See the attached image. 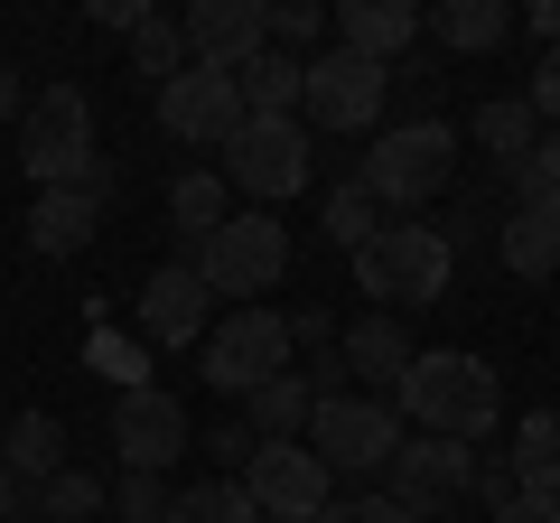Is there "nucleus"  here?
I'll list each match as a JSON object with an SVG mask.
<instances>
[{"mask_svg": "<svg viewBox=\"0 0 560 523\" xmlns=\"http://www.w3.org/2000/svg\"><path fill=\"white\" fill-rule=\"evenodd\" d=\"M234 94H243V121H290L308 94V57H290V47H261L253 66H234Z\"/></svg>", "mask_w": 560, "mask_h": 523, "instance_id": "obj_20", "label": "nucleus"}, {"mask_svg": "<svg viewBox=\"0 0 560 523\" xmlns=\"http://www.w3.org/2000/svg\"><path fill=\"white\" fill-rule=\"evenodd\" d=\"M523 103H533L541 121H560V47H551L541 66H533V94H523Z\"/></svg>", "mask_w": 560, "mask_h": 523, "instance_id": "obj_36", "label": "nucleus"}, {"mask_svg": "<svg viewBox=\"0 0 560 523\" xmlns=\"http://www.w3.org/2000/svg\"><path fill=\"white\" fill-rule=\"evenodd\" d=\"M224 187H243L253 206H290L308 187V131L300 121H243L234 141H224Z\"/></svg>", "mask_w": 560, "mask_h": 523, "instance_id": "obj_9", "label": "nucleus"}, {"mask_svg": "<svg viewBox=\"0 0 560 523\" xmlns=\"http://www.w3.org/2000/svg\"><path fill=\"white\" fill-rule=\"evenodd\" d=\"M0 523H20V477L0 467Z\"/></svg>", "mask_w": 560, "mask_h": 523, "instance_id": "obj_40", "label": "nucleus"}, {"mask_svg": "<svg viewBox=\"0 0 560 523\" xmlns=\"http://www.w3.org/2000/svg\"><path fill=\"white\" fill-rule=\"evenodd\" d=\"M253 421H224V430H206V458H215V467H234V477H243V467H253Z\"/></svg>", "mask_w": 560, "mask_h": 523, "instance_id": "obj_35", "label": "nucleus"}, {"mask_svg": "<svg viewBox=\"0 0 560 523\" xmlns=\"http://www.w3.org/2000/svg\"><path fill=\"white\" fill-rule=\"evenodd\" d=\"M523 197H560V141H541L533 160L514 168V206H523Z\"/></svg>", "mask_w": 560, "mask_h": 523, "instance_id": "obj_34", "label": "nucleus"}, {"mask_svg": "<svg viewBox=\"0 0 560 523\" xmlns=\"http://www.w3.org/2000/svg\"><path fill=\"white\" fill-rule=\"evenodd\" d=\"M477 486V440H401L393 449V504H411V514H440L448 496H467Z\"/></svg>", "mask_w": 560, "mask_h": 523, "instance_id": "obj_13", "label": "nucleus"}, {"mask_svg": "<svg viewBox=\"0 0 560 523\" xmlns=\"http://www.w3.org/2000/svg\"><path fill=\"white\" fill-rule=\"evenodd\" d=\"M318 224H327V243H337V253H364V243L383 234V206L346 178V187H327V216H318Z\"/></svg>", "mask_w": 560, "mask_h": 523, "instance_id": "obj_28", "label": "nucleus"}, {"mask_svg": "<svg viewBox=\"0 0 560 523\" xmlns=\"http://www.w3.org/2000/svg\"><path fill=\"white\" fill-rule=\"evenodd\" d=\"M383 94H393V66L355 57V47H327V57H308V131H374L383 121Z\"/></svg>", "mask_w": 560, "mask_h": 523, "instance_id": "obj_10", "label": "nucleus"}, {"mask_svg": "<svg viewBox=\"0 0 560 523\" xmlns=\"http://www.w3.org/2000/svg\"><path fill=\"white\" fill-rule=\"evenodd\" d=\"M168 523H261V504L243 496V477H206L168 504Z\"/></svg>", "mask_w": 560, "mask_h": 523, "instance_id": "obj_27", "label": "nucleus"}, {"mask_svg": "<svg viewBox=\"0 0 560 523\" xmlns=\"http://www.w3.org/2000/svg\"><path fill=\"white\" fill-rule=\"evenodd\" d=\"M140 327H150V346H206V271L197 262H160L150 271Z\"/></svg>", "mask_w": 560, "mask_h": 523, "instance_id": "obj_15", "label": "nucleus"}, {"mask_svg": "<svg viewBox=\"0 0 560 523\" xmlns=\"http://www.w3.org/2000/svg\"><path fill=\"white\" fill-rule=\"evenodd\" d=\"M495 523H560V496H514L495 504Z\"/></svg>", "mask_w": 560, "mask_h": 523, "instance_id": "obj_38", "label": "nucleus"}, {"mask_svg": "<svg viewBox=\"0 0 560 523\" xmlns=\"http://www.w3.org/2000/svg\"><path fill=\"white\" fill-rule=\"evenodd\" d=\"M94 224H103V197H94V187H38V206H28V253L66 262V253L94 243Z\"/></svg>", "mask_w": 560, "mask_h": 523, "instance_id": "obj_17", "label": "nucleus"}, {"mask_svg": "<svg viewBox=\"0 0 560 523\" xmlns=\"http://www.w3.org/2000/svg\"><path fill=\"white\" fill-rule=\"evenodd\" d=\"M327 28H337V47H355V57L393 66L401 47L420 38V10H411V0H346V10H337Z\"/></svg>", "mask_w": 560, "mask_h": 523, "instance_id": "obj_19", "label": "nucleus"}, {"mask_svg": "<svg viewBox=\"0 0 560 523\" xmlns=\"http://www.w3.org/2000/svg\"><path fill=\"white\" fill-rule=\"evenodd\" d=\"M318 523H420V514H411V504H393V496H337Z\"/></svg>", "mask_w": 560, "mask_h": 523, "instance_id": "obj_33", "label": "nucleus"}, {"mask_svg": "<svg viewBox=\"0 0 560 523\" xmlns=\"http://www.w3.org/2000/svg\"><path fill=\"white\" fill-rule=\"evenodd\" d=\"M0 430H10V421H0Z\"/></svg>", "mask_w": 560, "mask_h": 523, "instance_id": "obj_41", "label": "nucleus"}, {"mask_svg": "<svg viewBox=\"0 0 560 523\" xmlns=\"http://www.w3.org/2000/svg\"><path fill=\"white\" fill-rule=\"evenodd\" d=\"M113 504H121V523H168V504H178V496H168L160 477H121Z\"/></svg>", "mask_w": 560, "mask_h": 523, "instance_id": "obj_31", "label": "nucleus"}, {"mask_svg": "<svg viewBox=\"0 0 560 523\" xmlns=\"http://www.w3.org/2000/svg\"><path fill=\"white\" fill-rule=\"evenodd\" d=\"M411 356H420V346H411V327H401L393 309H374V318H355V327H346V337H337L346 393H364V383H383V403H393V383L411 374Z\"/></svg>", "mask_w": 560, "mask_h": 523, "instance_id": "obj_16", "label": "nucleus"}, {"mask_svg": "<svg viewBox=\"0 0 560 523\" xmlns=\"http://www.w3.org/2000/svg\"><path fill=\"white\" fill-rule=\"evenodd\" d=\"M206 290L215 300H243L261 309V290H280V271H290V224L271 216V206H253V216H224V234L206 243Z\"/></svg>", "mask_w": 560, "mask_h": 523, "instance_id": "obj_6", "label": "nucleus"}, {"mask_svg": "<svg viewBox=\"0 0 560 523\" xmlns=\"http://www.w3.org/2000/svg\"><path fill=\"white\" fill-rule=\"evenodd\" d=\"M187 66H253L261 47H271V10L261 0H187Z\"/></svg>", "mask_w": 560, "mask_h": 523, "instance_id": "obj_14", "label": "nucleus"}, {"mask_svg": "<svg viewBox=\"0 0 560 523\" xmlns=\"http://www.w3.org/2000/svg\"><path fill=\"white\" fill-rule=\"evenodd\" d=\"M393 411L401 421H420L430 440H486V430L504 421V383L486 356H458V346H430V356H411V374L393 383Z\"/></svg>", "mask_w": 560, "mask_h": 523, "instance_id": "obj_1", "label": "nucleus"}, {"mask_svg": "<svg viewBox=\"0 0 560 523\" xmlns=\"http://www.w3.org/2000/svg\"><path fill=\"white\" fill-rule=\"evenodd\" d=\"M308 449L327 458V477H374V467H393V449H401V411L383 403V393H318Z\"/></svg>", "mask_w": 560, "mask_h": 523, "instance_id": "obj_4", "label": "nucleus"}, {"mask_svg": "<svg viewBox=\"0 0 560 523\" xmlns=\"http://www.w3.org/2000/svg\"><path fill=\"white\" fill-rule=\"evenodd\" d=\"M0 467H10L20 486H47L66 467V430L47 421V411H20V421L0 430Z\"/></svg>", "mask_w": 560, "mask_h": 523, "instance_id": "obj_22", "label": "nucleus"}, {"mask_svg": "<svg viewBox=\"0 0 560 523\" xmlns=\"http://www.w3.org/2000/svg\"><path fill=\"white\" fill-rule=\"evenodd\" d=\"M495 253H504V271H523V281H551L560 271V197H523L514 216L495 224Z\"/></svg>", "mask_w": 560, "mask_h": 523, "instance_id": "obj_18", "label": "nucleus"}, {"mask_svg": "<svg viewBox=\"0 0 560 523\" xmlns=\"http://www.w3.org/2000/svg\"><path fill=\"white\" fill-rule=\"evenodd\" d=\"M94 504H103V477H84V467H57V477L38 486V514L47 523H84Z\"/></svg>", "mask_w": 560, "mask_h": 523, "instance_id": "obj_30", "label": "nucleus"}, {"mask_svg": "<svg viewBox=\"0 0 560 523\" xmlns=\"http://www.w3.org/2000/svg\"><path fill=\"white\" fill-rule=\"evenodd\" d=\"M308 411H318V383L290 364V374H271L253 393V440H308Z\"/></svg>", "mask_w": 560, "mask_h": 523, "instance_id": "obj_24", "label": "nucleus"}, {"mask_svg": "<svg viewBox=\"0 0 560 523\" xmlns=\"http://www.w3.org/2000/svg\"><path fill=\"white\" fill-rule=\"evenodd\" d=\"M243 496L261 504V523H318L337 504V477L308 440H261L253 467H243Z\"/></svg>", "mask_w": 560, "mask_h": 523, "instance_id": "obj_8", "label": "nucleus"}, {"mask_svg": "<svg viewBox=\"0 0 560 523\" xmlns=\"http://www.w3.org/2000/svg\"><path fill=\"white\" fill-rule=\"evenodd\" d=\"M0 121H28V94H20V75H0Z\"/></svg>", "mask_w": 560, "mask_h": 523, "instance_id": "obj_39", "label": "nucleus"}, {"mask_svg": "<svg viewBox=\"0 0 560 523\" xmlns=\"http://www.w3.org/2000/svg\"><path fill=\"white\" fill-rule=\"evenodd\" d=\"M131 66H140L150 84L187 75V28H178V20H140V38H131Z\"/></svg>", "mask_w": 560, "mask_h": 523, "instance_id": "obj_29", "label": "nucleus"}, {"mask_svg": "<svg viewBox=\"0 0 560 523\" xmlns=\"http://www.w3.org/2000/svg\"><path fill=\"white\" fill-rule=\"evenodd\" d=\"M318 28H327V10H318V0H280V10H271V47H290V57H300V47L318 38Z\"/></svg>", "mask_w": 560, "mask_h": 523, "instance_id": "obj_32", "label": "nucleus"}, {"mask_svg": "<svg viewBox=\"0 0 560 523\" xmlns=\"http://www.w3.org/2000/svg\"><path fill=\"white\" fill-rule=\"evenodd\" d=\"M20 160H28V178H38V187H84V178H94V103H84L75 84L28 94Z\"/></svg>", "mask_w": 560, "mask_h": 523, "instance_id": "obj_5", "label": "nucleus"}, {"mask_svg": "<svg viewBox=\"0 0 560 523\" xmlns=\"http://www.w3.org/2000/svg\"><path fill=\"white\" fill-rule=\"evenodd\" d=\"M448 168H458V131H448L440 113H420V121H393V131L355 160V187L374 206H430L448 187Z\"/></svg>", "mask_w": 560, "mask_h": 523, "instance_id": "obj_2", "label": "nucleus"}, {"mask_svg": "<svg viewBox=\"0 0 560 523\" xmlns=\"http://www.w3.org/2000/svg\"><path fill=\"white\" fill-rule=\"evenodd\" d=\"M504 28H514V10H504V0H448V10H430V38L458 47V57L504 47Z\"/></svg>", "mask_w": 560, "mask_h": 523, "instance_id": "obj_26", "label": "nucleus"}, {"mask_svg": "<svg viewBox=\"0 0 560 523\" xmlns=\"http://www.w3.org/2000/svg\"><path fill=\"white\" fill-rule=\"evenodd\" d=\"M290 356H300V346H290V318H280V309H234V318L206 327V383H215V393H243V403H253L271 374H290Z\"/></svg>", "mask_w": 560, "mask_h": 523, "instance_id": "obj_7", "label": "nucleus"}, {"mask_svg": "<svg viewBox=\"0 0 560 523\" xmlns=\"http://www.w3.org/2000/svg\"><path fill=\"white\" fill-rule=\"evenodd\" d=\"M113 449H121V477H168V467L197 449L187 403H178V393H160V383H131V393L113 403Z\"/></svg>", "mask_w": 560, "mask_h": 523, "instance_id": "obj_11", "label": "nucleus"}, {"mask_svg": "<svg viewBox=\"0 0 560 523\" xmlns=\"http://www.w3.org/2000/svg\"><path fill=\"white\" fill-rule=\"evenodd\" d=\"M160 131H168V141H187V150H224L243 131L234 75H224V66H187V75H168L160 84Z\"/></svg>", "mask_w": 560, "mask_h": 523, "instance_id": "obj_12", "label": "nucleus"}, {"mask_svg": "<svg viewBox=\"0 0 560 523\" xmlns=\"http://www.w3.org/2000/svg\"><path fill=\"white\" fill-rule=\"evenodd\" d=\"M504 467H514V496H560V411H533L504 449Z\"/></svg>", "mask_w": 560, "mask_h": 523, "instance_id": "obj_23", "label": "nucleus"}, {"mask_svg": "<svg viewBox=\"0 0 560 523\" xmlns=\"http://www.w3.org/2000/svg\"><path fill=\"white\" fill-rule=\"evenodd\" d=\"M448 271H458V253H448L440 224H383V234L355 253L364 300H383L393 318H401V309H430V300L448 290Z\"/></svg>", "mask_w": 560, "mask_h": 523, "instance_id": "obj_3", "label": "nucleus"}, {"mask_svg": "<svg viewBox=\"0 0 560 523\" xmlns=\"http://www.w3.org/2000/svg\"><path fill=\"white\" fill-rule=\"evenodd\" d=\"M467 131H477V150H495V168H523V160L541 150V141H533V131H541V113H533L523 94H495L477 121H467Z\"/></svg>", "mask_w": 560, "mask_h": 523, "instance_id": "obj_25", "label": "nucleus"}, {"mask_svg": "<svg viewBox=\"0 0 560 523\" xmlns=\"http://www.w3.org/2000/svg\"><path fill=\"white\" fill-rule=\"evenodd\" d=\"M290 346H327V356H337V318H327V309H300V318H290Z\"/></svg>", "mask_w": 560, "mask_h": 523, "instance_id": "obj_37", "label": "nucleus"}, {"mask_svg": "<svg viewBox=\"0 0 560 523\" xmlns=\"http://www.w3.org/2000/svg\"><path fill=\"white\" fill-rule=\"evenodd\" d=\"M168 216H178L187 262H206V243L224 234V168H187V178L168 187Z\"/></svg>", "mask_w": 560, "mask_h": 523, "instance_id": "obj_21", "label": "nucleus"}]
</instances>
